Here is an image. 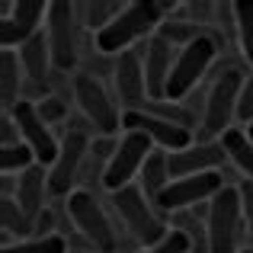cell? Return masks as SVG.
<instances>
[{
	"mask_svg": "<svg viewBox=\"0 0 253 253\" xmlns=\"http://www.w3.org/2000/svg\"><path fill=\"white\" fill-rule=\"evenodd\" d=\"M151 253H196V247H192L189 234L179 228H170L167 234L161 237V244H154L151 247Z\"/></svg>",
	"mask_w": 253,
	"mask_h": 253,
	"instance_id": "cell-29",
	"label": "cell"
},
{
	"mask_svg": "<svg viewBox=\"0 0 253 253\" xmlns=\"http://www.w3.org/2000/svg\"><path fill=\"white\" fill-rule=\"evenodd\" d=\"M6 144H23V131H19L16 119L10 112L0 116V148H6Z\"/></svg>",
	"mask_w": 253,
	"mask_h": 253,
	"instance_id": "cell-31",
	"label": "cell"
},
{
	"mask_svg": "<svg viewBox=\"0 0 253 253\" xmlns=\"http://www.w3.org/2000/svg\"><path fill=\"white\" fill-rule=\"evenodd\" d=\"M244 131H247V135H250V141H253V125H247V128H244Z\"/></svg>",
	"mask_w": 253,
	"mask_h": 253,
	"instance_id": "cell-33",
	"label": "cell"
},
{
	"mask_svg": "<svg viewBox=\"0 0 253 253\" xmlns=\"http://www.w3.org/2000/svg\"><path fill=\"white\" fill-rule=\"evenodd\" d=\"M224 164H228V154H224L221 141H205V138H196L189 148L167 154L170 179L199 176V173H221Z\"/></svg>",
	"mask_w": 253,
	"mask_h": 253,
	"instance_id": "cell-16",
	"label": "cell"
},
{
	"mask_svg": "<svg viewBox=\"0 0 253 253\" xmlns=\"http://www.w3.org/2000/svg\"><path fill=\"white\" fill-rule=\"evenodd\" d=\"M71 96H74L81 116L93 125L96 135L112 138L119 131L122 112H119V106H116V93L106 90L103 81H96V77H90V74L81 71V74H74V81H71Z\"/></svg>",
	"mask_w": 253,
	"mask_h": 253,
	"instance_id": "cell-8",
	"label": "cell"
},
{
	"mask_svg": "<svg viewBox=\"0 0 253 253\" xmlns=\"http://www.w3.org/2000/svg\"><path fill=\"white\" fill-rule=\"evenodd\" d=\"M154 144H151L148 135L141 131H125L119 138V148L112 154V161L106 164V173H103V189L106 192H119L125 186H135L138 183V173L148 164V157L154 154Z\"/></svg>",
	"mask_w": 253,
	"mask_h": 253,
	"instance_id": "cell-10",
	"label": "cell"
},
{
	"mask_svg": "<svg viewBox=\"0 0 253 253\" xmlns=\"http://www.w3.org/2000/svg\"><path fill=\"white\" fill-rule=\"evenodd\" d=\"M0 228H3V247L29 241L36 234V221L16 205V199H0Z\"/></svg>",
	"mask_w": 253,
	"mask_h": 253,
	"instance_id": "cell-21",
	"label": "cell"
},
{
	"mask_svg": "<svg viewBox=\"0 0 253 253\" xmlns=\"http://www.w3.org/2000/svg\"><path fill=\"white\" fill-rule=\"evenodd\" d=\"M176 51L164 36H151L148 45H144V84H148V99L151 103H161L167 99V84H170V71L173 61H176Z\"/></svg>",
	"mask_w": 253,
	"mask_h": 253,
	"instance_id": "cell-17",
	"label": "cell"
},
{
	"mask_svg": "<svg viewBox=\"0 0 253 253\" xmlns=\"http://www.w3.org/2000/svg\"><path fill=\"white\" fill-rule=\"evenodd\" d=\"M71 253H90V250H71Z\"/></svg>",
	"mask_w": 253,
	"mask_h": 253,
	"instance_id": "cell-34",
	"label": "cell"
},
{
	"mask_svg": "<svg viewBox=\"0 0 253 253\" xmlns=\"http://www.w3.org/2000/svg\"><path fill=\"white\" fill-rule=\"evenodd\" d=\"M218 55H221V39L215 32H202L199 39H192L189 45L176 51V61L170 71V84H167V103H183L199 84L205 81L211 68H215Z\"/></svg>",
	"mask_w": 253,
	"mask_h": 253,
	"instance_id": "cell-4",
	"label": "cell"
},
{
	"mask_svg": "<svg viewBox=\"0 0 253 253\" xmlns=\"http://www.w3.org/2000/svg\"><path fill=\"white\" fill-rule=\"evenodd\" d=\"M36 109H39V116L45 119V125H51V128L68 119V103H64L58 93H48V96L36 99Z\"/></svg>",
	"mask_w": 253,
	"mask_h": 253,
	"instance_id": "cell-28",
	"label": "cell"
},
{
	"mask_svg": "<svg viewBox=\"0 0 253 253\" xmlns=\"http://www.w3.org/2000/svg\"><path fill=\"white\" fill-rule=\"evenodd\" d=\"M237 122L241 125H253V71L244 77L241 86V103H237Z\"/></svg>",
	"mask_w": 253,
	"mask_h": 253,
	"instance_id": "cell-30",
	"label": "cell"
},
{
	"mask_svg": "<svg viewBox=\"0 0 253 253\" xmlns=\"http://www.w3.org/2000/svg\"><path fill=\"white\" fill-rule=\"evenodd\" d=\"M205 228H209V253H241L247 221H244V202L237 186H224L209 205H205Z\"/></svg>",
	"mask_w": 253,
	"mask_h": 253,
	"instance_id": "cell-3",
	"label": "cell"
},
{
	"mask_svg": "<svg viewBox=\"0 0 253 253\" xmlns=\"http://www.w3.org/2000/svg\"><path fill=\"white\" fill-rule=\"evenodd\" d=\"M244 71L237 64H228L218 71L205 93V109H202V138L205 141H218L224 131L234 128L237 122V103H241V86H244Z\"/></svg>",
	"mask_w": 253,
	"mask_h": 253,
	"instance_id": "cell-6",
	"label": "cell"
},
{
	"mask_svg": "<svg viewBox=\"0 0 253 253\" xmlns=\"http://www.w3.org/2000/svg\"><path fill=\"white\" fill-rule=\"evenodd\" d=\"M122 128L125 131H141V135L151 138V144H154L157 151H183L189 148L192 141H196V131L183 128V125H173L167 119L154 116V112L148 109H135V112H122Z\"/></svg>",
	"mask_w": 253,
	"mask_h": 253,
	"instance_id": "cell-12",
	"label": "cell"
},
{
	"mask_svg": "<svg viewBox=\"0 0 253 253\" xmlns=\"http://www.w3.org/2000/svg\"><path fill=\"white\" fill-rule=\"evenodd\" d=\"M234 39L241 45L244 61L253 64V0H237L234 3Z\"/></svg>",
	"mask_w": 253,
	"mask_h": 253,
	"instance_id": "cell-24",
	"label": "cell"
},
{
	"mask_svg": "<svg viewBox=\"0 0 253 253\" xmlns=\"http://www.w3.org/2000/svg\"><path fill=\"white\" fill-rule=\"evenodd\" d=\"M23 86H26V74L23 64H19V55L13 48H0V103H3V112H13L26 99Z\"/></svg>",
	"mask_w": 253,
	"mask_h": 253,
	"instance_id": "cell-19",
	"label": "cell"
},
{
	"mask_svg": "<svg viewBox=\"0 0 253 253\" xmlns=\"http://www.w3.org/2000/svg\"><path fill=\"white\" fill-rule=\"evenodd\" d=\"M0 253H71L68 237L51 234V237H29V241H16L10 247H0Z\"/></svg>",
	"mask_w": 253,
	"mask_h": 253,
	"instance_id": "cell-26",
	"label": "cell"
},
{
	"mask_svg": "<svg viewBox=\"0 0 253 253\" xmlns=\"http://www.w3.org/2000/svg\"><path fill=\"white\" fill-rule=\"evenodd\" d=\"M144 109L154 112V116H161V119H167L173 125H183V128H189V131H196V125H199L196 112H192L186 103H167V99H161V103H148Z\"/></svg>",
	"mask_w": 253,
	"mask_h": 253,
	"instance_id": "cell-27",
	"label": "cell"
},
{
	"mask_svg": "<svg viewBox=\"0 0 253 253\" xmlns=\"http://www.w3.org/2000/svg\"><path fill=\"white\" fill-rule=\"evenodd\" d=\"M48 19L45 0H16L10 16H0V48H23L32 36H39Z\"/></svg>",
	"mask_w": 253,
	"mask_h": 253,
	"instance_id": "cell-14",
	"label": "cell"
},
{
	"mask_svg": "<svg viewBox=\"0 0 253 253\" xmlns=\"http://www.w3.org/2000/svg\"><path fill=\"white\" fill-rule=\"evenodd\" d=\"M112 93H116L122 112L144 109L151 103L148 84H144V61H141V51L138 48H131V51L116 58V68H112Z\"/></svg>",
	"mask_w": 253,
	"mask_h": 253,
	"instance_id": "cell-13",
	"label": "cell"
},
{
	"mask_svg": "<svg viewBox=\"0 0 253 253\" xmlns=\"http://www.w3.org/2000/svg\"><path fill=\"white\" fill-rule=\"evenodd\" d=\"M135 253H151V250H135Z\"/></svg>",
	"mask_w": 253,
	"mask_h": 253,
	"instance_id": "cell-36",
	"label": "cell"
},
{
	"mask_svg": "<svg viewBox=\"0 0 253 253\" xmlns=\"http://www.w3.org/2000/svg\"><path fill=\"white\" fill-rule=\"evenodd\" d=\"M71 228L74 234H81L84 241H90L96 253H119V234H116V221L106 211V205L99 202V196L93 189H77L64 199Z\"/></svg>",
	"mask_w": 253,
	"mask_h": 253,
	"instance_id": "cell-5",
	"label": "cell"
},
{
	"mask_svg": "<svg viewBox=\"0 0 253 253\" xmlns=\"http://www.w3.org/2000/svg\"><path fill=\"white\" fill-rule=\"evenodd\" d=\"M241 189V202H244V221H247V234L253 237V183H237Z\"/></svg>",
	"mask_w": 253,
	"mask_h": 253,
	"instance_id": "cell-32",
	"label": "cell"
},
{
	"mask_svg": "<svg viewBox=\"0 0 253 253\" xmlns=\"http://www.w3.org/2000/svg\"><path fill=\"white\" fill-rule=\"evenodd\" d=\"M224 186L228 183H224L221 173H199V176L170 179V186L157 199V209L164 215H176V211H189V209L196 211L199 205H209Z\"/></svg>",
	"mask_w": 253,
	"mask_h": 253,
	"instance_id": "cell-11",
	"label": "cell"
},
{
	"mask_svg": "<svg viewBox=\"0 0 253 253\" xmlns=\"http://www.w3.org/2000/svg\"><path fill=\"white\" fill-rule=\"evenodd\" d=\"M109 202H112V211L119 215V221H122V228L128 231L131 241L141 250H151L154 244H161V237L170 231L167 215L138 186H125L119 192H109Z\"/></svg>",
	"mask_w": 253,
	"mask_h": 253,
	"instance_id": "cell-2",
	"label": "cell"
},
{
	"mask_svg": "<svg viewBox=\"0 0 253 253\" xmlns=\"http://www.w3.org/2000/svg\"><path fill=\"white\" fill-rule=\"evenodd\" d=\"M90 135H84V131H74L68 128L61 135V151H58L55 164L48 167V189L51 196H61L68 199L71 192L81 189V173L86 167V161H90Z\"/></svg>",
	"mask_w": 253,
	"mask_h": 253,
	"instance_id": "cell-9",
	"label": "cell"
},
{
	"mask_svg": "<svg viewBox=\"0 0 253 253\" xmlns=\"http://www.w3.org/2000/svg\"><path fill=\"white\" fill-rule=\"evenodd\" d=\"M36 154H32L29 144H6V148H0V170L10 173V176H23L26 170L36 167Z\"/></svg>",
	"mask_w": 253,
	"mask_h": 253,
	"instance_id": "cell-25",
	"label": "cell"
},
{
	"mask_svg": "<svg viewBox=\"0 0 253 253\" xmlns=\"http://www.w3.org/2000/svg\"><path fill=\"white\" fill-rule=\"evenodd\" d=\"M183 3H167V0H131L103 32L93 36V48L106 58H119L125 51H131L141 39L157 36V29L164 26V19H170V13H179Z\"/></svg>",
	"mask_w": 253,
	"mask_h": 253,
	"instance_id": "cell-1",
	"label": "cell"
},
{
	"mask_svg": "<svg viewBox=\"0 0 253 253\" xmlns=\"http://www.w3.org/2000/svg\"><path fill=\"white\" fill-rule=\"evenodd\" d=\"M221 148H224V154H228V161L237 167V173L244 176V183H253V141H250V135L244 128H231V131H224L221 138Z\"/></svg>",
	"mask_w": 253,
	"mask_h": 253,
	"instance_id": "cell-20",
	"label": "cell"
},
{
	"mask_svg": "<svg viewBox=\"0 0 253 253\" xmlns=\"http://www.w3.org/2000/svg\"><path fill=\"white\" fill-rule=\"evenodd\" d=\"M48 167H42V164H36L32 170H26L23 176H19V186H16V205L26 211V215L36 221L39 215H42L45 209H48Z\"/></svg>",
	"mask_w": 253,
	"mask_h": 253,
	"instance_id": "cell-18",
	"label": "cell"
},
{
	"mask_svg": "<svg viewBox=\"0 0 253 253\" xmlns=\"http://www.w3.org/2000/svg\"><path fill=\"white\" fill-rule=\"evenodd\" d=\"M81 16H77V3L71 0H51L48 3V19H45V36L51 45V58H55V71L68 74L81 61Z\"/></svg>",
	"mask_w": 253,
	"mask_h": 253,
	"instance_id": "cell-7",
	"label": "cell"
},
{
	"mask_svg": "<svg viewBox=\"0 0 253 253\" xmlns=\"http://www.w3.org/2000/svg\"><path fill=\"white\" fill-rule=\"evenodd\" d=\"M241 253H253V247H247V250H241Z\"/></svg>",
	"mask_w": 253,
	"mask_h": 253,
	"instance_id": "cell-35",
	"label": "cell"
},
{
	"mask_svg": "<svg viewBox=\"0 0 253 253\" xmlns=\"http://www.w3.org/2000/svg\"><path fill=\"white\" fill-rule=\"evenodd\" d=\"M125 6L128 3H122V0H93V3H77V16H81L84 29H90L93 36H96V32H103Z\"/></svg>",
	"mask_w": 253,
	"mask_h": 253,
	"instance_id": "cell-23",
	"label": "cell"
},
{
	"mask_svg": "<svg viewBox=\"0 0 253 253\" xmlns=\"http://www.w3.org/2000/svg\"><path fill=\"white\" fill-rule=\"evenodd\" d=\"M10 116L16 119L19 131H23V141L32 148L36 161L42 164V167H51L55 157H58V151H61V138L55 135L51 125H45V119L39 116V109H36V103H32V99H23Z\"/></svg>",
	"mask_w": 253,
	"mask_h": 253,
	"instance_id": "cell-15",
	"label": "cell"
},
{
	"mask_svg": "<svg viewBox=\"0 0 253 253\" xmlns=\"http://www.w3.org/2000/svg\"><path fill=\"white\" fill-rule=\"evenodd\" d=\"M138 189L144 192V196L151 199V202L157 205V199H161V192L170 186V167H167V151H154V154L148 157V164L141 167L138 173Z\"/></svg>",
	"mask_w": 253,
	"mask_h": 253,
	"instance_id": "cell-22",
	"label": "cell"
}]
</instances>
